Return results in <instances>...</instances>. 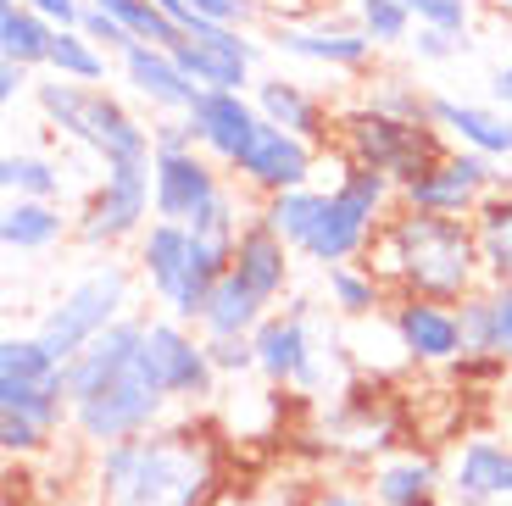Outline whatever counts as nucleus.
<instances>
[{"label":"nucleus","mask_w":512,"mask_h":506,"mask_svg":"<svg viewBox=\"0 0 512 506\" xmlns=\"http://www.w3.org/2000/svg\"><path fill=\"white\" fill-rule=\"evenodd\" d=\"M229 456L206 418H167L162 429L90 451L95 506H218Z\"/></svg>","instance_id":"nucleus-1"},{"label":"nucleus","mask_w":512,"mask_h":506,"mask_svg":"<svg viewBox=\"0 0 512 506\" xmlns=\"http://www.w3.org/2000/svg\"><path fill=\"white\" fill-rule=\"evenodd\" d=\"M145 323L151 312H128L67 362V429L84 451L123 445L173 418V401L162 395L145 356Z\"/></svg>","instance_id":"nucleus-2"},{"label":"nucleus","mask_w":512,"mask_h":506,"mask_svg":"<svg viewBox=\"0 0 512 506\" xmlns=\"http://www.w3.org/2000/svg\"><path fill=\"white\" fill-rule=\"evenodd\" d=\"M362 262L390 284V295H412V301L462 306L474 290H485L474 223L462 217H423L396 206Z\"/></svg>","instance_id":"nucleus-3"},{"label":"nucleus","mask_w":512,"mask_h":506,"mask_svg":"<svg viewBox=\"0 0 512 506\" xmlns=\"http://www.w3.org/2000/svg\"><path fill=\"white\" fill-rule=\"evenodd\" d=\"M34 106L39 117L62 134V140L84 145L101 167L112 162H151V123L128 112L117 95H106L101 84H67V78H39L34 84Z\"/></svg>","instance_id":"nucleus-4"},{"label":"nucleus","mask_w":512,"mask_h":506,"mask_svg":"<svg viewBox=\"0 0 512 506\" xmlns=\"http://www.w3.org/2000/svg\"><path fill=\"white\" fill-rule=\"evenodd\" d=\"M390 212H396V184L384 173H373V167L340 162V178L323 190L318 228L301 245V262H318L323 273L329 267H346V262H362Z\"/></svg>","instance_id":"nucleus-5"},{"label":"nucleus","mask_w":512,"mask_h":506,"mask_svg":"<svg viewBox=\"0 0 512 506\" xmlns=\"http://www.w3.org/2000/svg\"><path fill=\"white\" fill-rule=\"evenodd\" d=\"M334 151H340V162L373 167V173H384L401 190L418 173L446 162L451 145L435 123H396V117H379L368 106H346L334 117Z\"/></svg>","instance_id":"nucleus-6"},{"label":"nucleus","mask_w":512,"mask_h":506,"mask_svg":"<svg viewBox=\"0 0 512 506\" xmlns=\"http://www.w3.org/2000/svg\"><path fill=\"white\" fill-rule=\"evenodd\" d=\"M128 301H134V267L117 262V256H106V262H95L90 273H84V279L51 306V312L39 317L34 340L67 367L90 340H101L112 323H123Z\"/></svg>","instance_id":"nucleus-7"},{"label":"nucleus","mask_w":512,"mask_h":506,"mask_svg":"<svg viewBox=\"0 0 512 506\" xmlns=\"http://www.w3.org/2000/svg\"><path fill=\"white\" fill-rule=\"evenodd\" d=\"M134 273L145 279V290L162 301L167 317H179L190 329H201V312L218 290V273H206V262L195 256L190 228L179 223H151L134 240Z\"/></svg>","instance_id":"nucleus-8"},{"label":"nucleus","mask_w":512,"mask_h":506,"mask_svg":"<svg viewBox=\"0 0 512 506\" xmlns=\"http://www.w3.org/2000/svg\"><path fill=\"white\" fill-rule=\"evenodd\" d=\"M0 418L28 423L45 440L67 429V367L34 334L0 340Z\"/></svg>","instance_id":"nucleus-9"},{"label":"nucleus","mask_w":512,"mask_h":506,"mask_svg":"<svg viewBox=\"0 0 512 506\" xmlns=\"http://www.w3.org/2000/svg\"><path fill=\"white\" fill-rule=\"evenodd\" d=\"M151 162H112L101 167V184L90 190V201L78 206L73 217V240L84 251H106L112 256L117 245L140 240L145 228L156 223V201H151Z\"/></svg>","instance_id":"nucleus-10"},{"label":"nucleus","mask_w":512,"mask_h":506,"mask_svg":"<svg viewBox=\"0 0 512 506\" xmlns=\"http://www.w3.org/2000/svg\"><path fill=\"white\" fill-rule=\"evenodd\" d=\"M256 345V373L268 384H290V390L318 395L329 384L323 373V345L312 334V301H290L284 312H268L262 329L251 334Z\"/></svg>","instance_id":"nucleus-11"},{"label":"nucleus","mask_w":512,"mask_h":506,"mask_svg":"<svg viewBox=\"0 0 512 506\" xmlns=\"http://www.w3.org/2000/svg\"><path fill=\"white\" fill-rule=\"evenodd\" d=\"M145 356H151V373L173 406H201L218 395V367L206 356L201 329H190L179 317L156 312L145 323Z\"/></svg>","instance_id":"nucleus-12"},{"label":"nucleus","mask_w":512,"mask_h":506,"mask_svg":"<svg viewBox=\"0 0 512 506\" xmlns=\"http://www.w3.org/2000/svg\"><path fill=\"white\" fill-rule=\"evenodd\" d=\"M318 156H323L318 145L295 140V134H284V128H273V123H262L256 140L245 145V156L229 167V178L245 184L251 195H262V201H273V195H284V190H307Z\"/></svg>","instance_id":"nucleus-13"},{"label":"nucleus","mask_w":512,"mask_h":506,"mask_svg":"<svg viewBox=\"0 0 512 506\" xmlns=\"http://www.w3.org/2000/svg\"><path fill=\"white\" fill-rule=\"evenodd\" d=\"M229 190V173L206 151H184V156H156L151 167V201H156V223H179L195 228L201 212Z\"/></svg>","instance_id":"nucleus-14"},{"label":"nucleus","mask_w":512,"mask_h":506,"mask_svg":"<svg viewBox=\"0 0 512 506\" xmlns=\"http://www.w3.org/2000/svg\"><path fill=\"white\" fill-rule=\"evenodd\" d=\"M390 334H396V345L418 367H446V362H462V356H468L457 306H440V301L396 295V306H390Z\"/></svg>","instance_id":"nucleus-15"},{"label":"nucleus","mask_w":512,"mask_h":506,"mask_svg":"<svg viewBox=\"0 0 512 506\" xmlns=\"http://www.w3.org/2000/svg\"><path fill=\"white\" fill-rule=\"evenodd\" d=\"M184 117H190V128H195V145H201L223 173L240 162L245 145L256 140V128H262V112H256L251 95H223V89H201V101Z\"/></svg>","instance_id":"nucleus-16"},{"label":"nucleus","mask_w":512,"mask_h":506,"mask_svg":"<svg viewBox=\"0 0 512 506\" xmlns=\"http://www.w3.org/2000/svg\"><path fill=\"white\" fill-rule=\"evenodd\" d=\"M451 506H496L512 501V445L501 440H462L446 468Z\"/></svg>","instance_id":"nucleus-17"},{"label":"nucleus","mask_w":512,"mask_h":506,"mask_svg":"<svg viewBox=\"0 0 512 506\" xmlns=\"http://www.w3.org/2000/svg\"><path fill=\"white\" fill-rule=\"evenodd\" d=\"M251 101H256V112H262V123L284 128V134L318 145V151L334 145V117L340 112H329L307 84H295V78H256Z\"/></svg>","instance_id":"nucleus-18"},{"label":"nucleus","mask_w":512,"mask_h":506,"mask_svg":"<svg viewBox=\"0 0 512 506\" xmlns=\"http://www.w3.org/2000/svg\"><path fill=\"white\" fill-rule=\"evenodd\" d=\"M273 45L284 56L334 67V73H362L373 62V51H379L357 23H284V28H273Z\"/></svg>","instance_id":"nucleus-19"},{"label":"nucleus","mask_w":512,"mask_h":506,"mask_svg":"<svg viewBox=\"0 0 512 506\" xmlns=\"http://www.w3.org/2000/svg\"><path fill=\"white\" fill-rule=\"evenodd\" d=\"M290 267H295V251L251 212V217H245V228H240V245H234V267H229V273L273 312L279 295L290 290Z\"/></svg>","instance_id":"nucleus-20"},{"label":"nucleus","mask_w":512,"mask_h":506,"mask_svg":"<svg viewBox=\"0 0 512 506\" xmlns=\"http://www.w3.org/2000/svg\"><path fill=\"white\" fill-rule=\"evenodd\" d=\"M117 67H123V84L140 95V101H151L162 117H184L195 101H201V89L184 78L179 56L162 51V45H134V51L117 56Z\"/></svg>","instance_id":"nucleus-21"},{"label":"nucleus","mask_w":512,"mask_h":506,"mask_svg":"<svg viewBox=\"0 0 512 506\" xmlns=\"http://www.w3.org/2000/svg\"><path fill=\"white\" fill-rule=\"evenodd\" d=\"M429 123L446 140H457V151L490 156V162L512 156V112H501V106H468V101H451V95H435Z\"/></svg>","instance_id":"nucleus-22"},{"label":"nucleus","mask_w":512,"mask_h":506,"mask_svg":"<svg viewBox=\"0 0 512 506\" xmlns=\"http://www.w3.org/2000/svg\"><path fill=\"white\" fill-rule=\"evenodd\" d=\"M462 323V345L468 356H490L507 367L512 362V284H485L457 306Z\"/></svg>","instance_id":"nucleus-23"},{"label":"nucleus","mask_w":512,"mask_h":506,"mask_svg":"<svg viewBox=\"0 0 512 506\" xmlns=\"http://www.w3.org/2000/svg\"><path fill=\"white\" fill-rule=\"evenodd\" d=\"M368 495L373 506H440V495H446V473H440L435 456H390V462H379L368 479Z\"/></svg>","instance_id":"nucleus-24"},{"label":"nucleus","mask_w":512,"mask_h":506,"mask_svg":"<svg viewBox=\"0 0 512 506\" xmlns=\"http://www.w3.org/2000/svg\"><path fill=\"white\" fill-rule=\"evenodd\" d=\"M56 34H62V28L45 23L34 6H23V0H0V62H17V67H28V73L51 67Z\"/></svg>","instance_id":"nucleus-25"},{"label":"nucleus","mask_w":512,"mask_h":506,"mask_svg":"<svg viewBox=\"0 0 512 506\" xmlns=\"http://www.w3.org/2000/svg\"><path fill=\"white\" fill-rule=\"evenodd\" d=\"M67 234H73V217H62L56 201H6V212H0L6 251H51Z\"/></svg>","instance_id":"nucleus-26"},{"label":"nucleus","mask_w":512,"mask_h":506,"mask_svg":"<svg viewBox=\"0 0 512 506\" xmlns=\"http://www.w3.org/2000/svg\"><path fill=\"white\" fill-rule=\"evenodd\" d=\"M262 317H268V306L256 301L234 273H223L212 301H206V312H201V334L206 340H240V334L251 340V334L262 329Z\"/></svg>","instance_id":"nucleus-27"},{"label":"nucleus","mask_w":512,"mask_h":506,"mask_svg":"<svg viewBox=\"0 0 512 506\" xmlns=\"http://www.w3.org/2000/svg\"><path fill=\"white\" fill-rule=\"evenodd\" d=\"M474 240L485 262V284H512V195L490 190L474 212Z\"/></svg>","instance_id":"nucleus-28"},{"label":"nucleus","mask_w":512,"mask_h":506,"mask_svg":"<svg viewBox=\"0 0 512 506\" xmlns=\"http://www.w3.org/2000/svg\"><path fill=\"white\" fill-rule=\"evenodd\" d=\"M173 56H179L184 78H190L195 89H223V95L256 89L251 84V62H240V56H229V51H212V45H201V39H190V34L173 45Z\"/></svg>","instance_id":"nucleus-29"},{"label":"nucleus","mask_w":512,"mask_h":506,"mask_svg":"<svg viewBox=\"0 0 512 506\" xmlns=\"http://www.w3.org/2000/svg\"><path fill=\"white\" fill-rule=\"evenodd\" d=\"M323 284H329V301H334V312H340V317H373V312H384V306H396L390 284H384L368 262L329 267Z\"/></svg>","instance_id":"nucleus-30"},{"label":"nucleus","mask_w":512,"mask_h":506,"mask_svg":"<svg viewBox=\"0 0 512 506\" xmlns=\"http://www.w3.org/2000/svg\"><path fill=\"white\" fill-rule=\"evenodd\" d=\"M318 212H323V190H318V184H307V190H284V195H273V201H256V217H262V223H268L295 256H301V245L312 240Z\"/></svg>","instance_id":"nucleus-31"},{"label":"nucleus","mask_w":512,"mask_h":506,"mask_svg":"<svg viewBox=\"0 0 512 506\" xmlns=\"http://www.w3.org/2000/svg\"><path fill=\"white\" fill-rule=\"evenodd\" d=\"M0 190H6V201H56L62 195V162L39 151H6L0 156Z\"/></svg>","instance_id":"nucleus-32"},{"label":"nucleus","mask_w":512,"mask_h":506,"mask_svg":"<svg viewBox=\"0 0 512 506\" xmlns=\"http://www.w3.org/2000/svg\"><path fill=\"white\" fill-rule=\"evenodd\" d=\"M357 106H368V112H379V117H396V123H429L435 95H423V89L401 73H379V78H368Z\"/></svg>","instance_id":"nucleus-33"},{"label":"nucleus","mask_w":512,"mask_h":506,"mask_svg":"<svg viewBox=\"0 0 512 506\" xmlns=\"http://www.w3.org/2000/svg\"><path fill=\"white\" fill-rule=\"evenodd\" d=\"M45 73L67 78V84H101L106 78V51L95 39H84V28H62L51 45V67Z\"/></svg>","instance_id":"nucleus-34"},{"label":"nucleus","mask_w":512,"mask_h":506,"mask_svg":"<svg viewBox=\"0 0 512 506\" xmlns=\"http://www.w3.org/2000/svg\"><path fill=\"white\" fill-rule=\"evenodd\" d=\"M357 28L373 39V45H401V39H412V12L407 0H357Z\"/></svg>","instance_id":"nucleus-35"},{"label":"nucleus","mask_w":512,"mask_h":506,"mask_svg":"<svg viewBox=\"0 0 512 506\" xmlns=\"http://www.w3.org/2000/svg\"><path fill=\"white\" fill-rule=\"evenodd\" d=\"M407 12L418 28H440V34L462 39L474 23V0H407Z\"/></svg>","instance_id":"nucleus-36"},{"label":"nucleus","mask_w":512,"mask_h":506,"mask_svg":"<svg viewBox=\"0 0 512 506\" xmlns=\"http://www.w3.org/2000/svg\"><path fill=\"white\" fill-rule=\"evenodd\" d=\"M78 28H84V39H95L106 56H123V51H134V45H140V39H134L123 23H117V17L95 12V6H84V23H78Z\"/></svg>","instance_id":"nucleus-37"},{"label":"nucleus","mask_w":512,"mask_h":506,"mask_svg":"<svg viewBox=\"0 0 512 506\" xmlns=\"http://www.w3.org/2000/svg\"><path fill=\"white\" fill-rule=\"evenodd\" d=\"M206 356H212V367H218V379H229V373H256V345L245 340V334L240 340H206Z\"/></svg>","instance_id":"nucleus-38"},{"label":"nucleus","mask_w":512,"mask_h":506,"mask_svg":"<svg viewBox=\"0 0 512 506\" xmlns=\"http://www.w3.org/2000/svg\"><path fill=\"white\" fill-rule=\"evenodd\" d=\"M195 17H206V23H229V28H245L262 17V6L256 0H184Z\"/></svg>","instance_id":"nucleus-39"},{"label":"nucleus","mask_w":512,"mask_h":506,"mask_svg":"<svg viewBox=\"0 0 512 506\" xmlns=\"http://www.w3.org/2000/svg\"><path fill=\"white\" fill-rule=\"evenodd\" d=\"M151 145H156V156H184V151H201V145H195L190 117H156V123H151Z\"/></svg>","instance_id":"nucleus-40"},{"label":"nucleus","mask_w":512,"mask_h":506,"mask_svg":"<svg viewBox=\"0 0 512 506\" xmlns=\"http://www.w3.org/2000/svg\"><path fill=\"white\" fill-rule=\"evenodd\" d=\"M412 51H418V62H446L457 51V39L440 34V28H412Z\"/></svg>","instance_id":"nucleus-41"},{"label":"nucleus","mask_w":512,"mask_h":506,"mask_svg":"<svg viewBox=\"0 0 512 506\" xmlns=\"http://www.w3.org/2000/svg\"><path fill=\"white\" fill-rule=\"evenodd\" d=\"M23 6H34L45 23H56V28H78L84 23V0H23Z\"/></svg>","instance_id":"nucleus-42"},{"label":"nucleus","mask_w":512,"mask_h":506,"mask_svg":"<svg viewBox=\"0 0 512 506\" xmlns=\"http://www.w3.org/2000/svg\"><path fill=\"white\" fill-rule=\"evenodd\" d=\"M23 89H34V73H28V67H17V62H0V101L12 106Z\"/></svg>","instance_id":"nucleus-43"},{"label":"nucleus","mask_w":512,"mask_h":506,"mask_svg":"<svg viewBox=\"0 0 512 506\" xmlns=\"http://www.w3.org/2000/svg\"><path fill=\"white\" fill-rule=\"evenodd\" d=\"M312 506H373V495L351 490V484H329V490H318V501Z\"/></svg>","instance_id":"nucleus-44"},{"label":"nucleus","mask_w":512,"mask_h":506,"mask_svg":"<svg viewBox=\"0 0 512 506\" xmlns=\"http://www.w3.org/2000/svg\"><path fill=\"white\" fill-rule=\"evenodd\" d=\"M490 101H496L501 112H512V67H496V73H490Z\"/></svg>","instance_id":"nucleus-45"},{"label":"nucleus","mask_w":512,"mask_h":506,"mask_svg":"<svg viewBox=\"0 0 512 506\" xmlns=\"http://www.w3.org/2000/svg\"><path fill=\"white\" fill-rule=\"evenodd\" d=\"M84 6H95V12H123L128 0H84Z\"/></svg>","instance_id":"nucleus-46"},{"label":"nucleus","mask_w":512,"mask_h":506,"mask_svg":"<svg viewBox=\"0 0 512 506\" xmlns=\"http://www.w3.org/2000/svg\"><path fill=\"white\" fill-rule=\"evenodd\" d=\"M496 190H507V195H512V167H501V178H496Z\"/></svg>","instance_id":"nucleus-47"},{"label":"nucleus","mask_w":512,"mask_h":506,"mask_svg":"<svg viewBox=\"0 0 512 506\" xmlns=\"http://www.w3.org/2000/svg\"><path fill=\"white\" fill-rule=\"evenodd\" d=\"M501 6H507V17H512V0H501Z\"/></svg>","instance_id":"nucleus-48"}]
</instances>
